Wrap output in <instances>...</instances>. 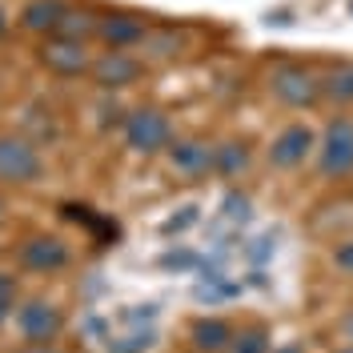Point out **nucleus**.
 <instances>
[{
    "label": "nucleus",
    "instance_id": "423d86ee",
    "mask_svg": "<svg viewBox=\"0 0 353 353\" xmlns=\"http://www.w3.org/2000/svg\"><path fill=\"white\" fill-rule=\"evenodd\" d=\"M37 61H41L52 77H65V81H72V77H88V68H92V48H88V41H77V37H41V48H37Z\"/></svg>",
    "mask_w": 353,
    "mask_h": 353
},
{
    "label": "nucleus",
    "instance_id": "dca6fc26",
    "mask_svg": "<svg viewBox=\"0 0 353 353\" xmlns=\"http://www.w3.org/2000/svg\"><path fill=\"white\" fill-rule=\"evenodd\" d=\"M181 52V37H176L173 28H165V32H153L149 28V37H145V57H153V61H169Z\"/></svg>",
    "mask_w": 353,
    "mask_h": 353
},
{
    "label": "nucleus",
    "instance_id": "aec40b11",
    "mask_svg": "<svg viewBox=\"0 0 353 353\" xmlns=\"http://www.w3.org/2000/svg\"><path fill=\"white\" fill-rule=\"evenodd\" d=\"M17 293H21V285H17V277L0 269V297H17Z\"/></svg>",
    "mask_w": 353,
    "mask_h": 353
},
{
    "label": "nucleus",
    "instance_id": "6ab92c4d",
    "mask_svg": "<svg viewBox=\"0 0 353 353\" xmlns=\"http://www.w3.org/2000/svg\"><path fill=\"white\" fill-rule=\"evenodd\" d=\"M225 217L229 221H245L249 217V201L237 197V193H229V197H225Z\"/></svg>",
    "mask_w": 353,
    "mask_h": 353
},
{
    "label": "nucleus",
    "instance_id": "9b49d317",
    "mask_svg": "<svg viewBox=\"0 0 353 353\" xmlns=\"http://www.w3.org/2000/svg\"><path fill=\"white\" fill-rule=\"evenodd\" d=\"M149 37V24L132 12H112V17H101V28H97V41L105 48H141Z\"/></svg>",
    "mask_w": 353,
    "mask_h": 353
},
{
    "label": "nucleus",
    "instance_id": "412c9836",
    "mask_svg": "<svg viewBox=\"0 0 353 353\" xmlns=\"http://www.w3.org/2000/svg\"><path fill=\"white\" fill-rule=\"evenodd\" d=\"M12 313H17V297H0V330L12 321Z\"/></svg>",
    "mask_w": 353,
    "mask_h": 353
},
{
    "label": "nucleus",
    "instance_id": "7ed1b4c3",
    "mask_svg": "<svg viewBox=\"0 0 353 353\" xmlns=\"http://www.w3.org/2000/svg\"><path fill=\"white\" fill-rule=\"evenodd\" d=\"M12 325H17L24 345H52L65 333V313L48 297H28V301H17Z\"/></svg>",
    "mask_w": 353,
    "mask_h": 353
},
{
    "label": "nucleus",
    "instance_id": "f257e3e1",
    "mask_svg": "<svg viewBox=\"0 0 353 353\" xmlns=\"http://www.w3.org/2000/svg\"><path fill=\"white\" fill-rule=\"evenodd\" d=\"M125 145H129L137 157H165L169 145H173V121L161 109H132L125 117Z\"/></svg>",
    "mask_w": 353,
    "mask_h": 353
},
{
    "label": "nucleus",
    "instance_id": "2eb2a0df",
    "mask_svg": "<svg viewBox=\"0 0 353 353\" xmlns=\"http://www.w3.org/2000/svg\"><path fill=\"white\" fill-rule=\"evenodd\" d=\"M321 92L337 105H353V65H337L321 77Z\"/></svg>",
    "mask_w": 353,
    "mask_h": 353
},
{
    "label": "nucleus",
    "instance_id": "b1692460",
    "mask_svg": "<svg viewBox=\"0 0 353 353\" xmlns=\"http://www.w3.org/2000/svg\"><path fill=\"white\" fill-rule=\"evenodd\" d=\"M0 217H4V197H0Z\"/></svg>",
    "mask_w": 353,
    "mask_h": 353
},
{
    "label": "nucleus",
    "instance_id": "6e6552de",
    "mask_svg": "<svg viewBox=\"0 0 353 353\" xmlns=\"http://www.w3.org/2000/svg\"><path fill=\"white\" fill-rule=\"evenodd\" d=\"M313 153H317V132L309 125H301V121L285 125L269 141V165L273 169H301Z\"/></svg>",
    "mask_w": 353,
    "mask_h": 353
},
{
    "label": "nucleus",
    "instance_id": "ddd939ff",
    "mask_svg": "<svg viewBox=\"0 0 353 353\" xmlns=\"http://www.w3.org/2000/svg\"><path fill=\"white\" fill-rule=\"evenodd\" d=\"M189 337H193V350L197 353H225L237 333H233V325L225 317H197L189 325Z\"/></svg>",
    "mask_w": 353,
    "mask_h": 353
},
{
    "label": "nucleus",
    "instance_id": "4468645a",
    "mask_svg": "<svg viewBox=\"0 0 353 353\" xmlns=\"http://www.w3.org/2000/svg\"><path fill=\"white\" fill-rule=\"evenodd\" d=\"M249 169V145L245 141H221L213 145V173L217 176H241Z\"/></svg>",
    "mask_w": 353,
    "mask_h": 353
},
{
    "label": "nucleus",
    "instance_id": "4be33fe9",
    "mask_svg": "<svg viewBox=\"0 0 353 353\" xmlns=\"http://www.w3.org/2000/svg\"><path fill=\"white\" fill-rule=\"evenodd\" d=\"M17 353H57L52 345H24V350H17Z\"/></svg>",
    "mask_w": 353,
    "mask_h": 353
},
{
    "label": "nucleus",
    "instance_id": "20e7f679",
    "mask_svg": "<svg viewBox=\"0 0 353 353\" xmlns=\"http://www.w3.org/2000/svg\"><path fill=\"white\" fill-rule=\"evenodd\" d=\"M44 176L41 149L21 132H0V185H37Z\"/></svg>",
    "mask_w": 353,
    "mask_h": 353
},
{
    "label": "nucleus",
    "instance_id": "9d476101",
    "mask_svg": "<svg viewBox=\"0 0 353 353\" xmlns=\"http://www.w3.org/2000/svg\"><path fill=\"white\" fill-rule=\"evenodd\" d=\"M169 169L185 181H201V176L213 173V145L209 141H197V137H185V141H173L169 145Z\"/></svg>",
    "mask_w": 353,
    "mask_h": 353
},
{
    "label": "nucleus",
    "instance_id": "1a4fd4ad",
    "mask_svg": "<svg viewBox=\"0 0 353 353\" xmlns=\"http://www.w3.org/2000/svg\"><path fill=\"white\" fill-rule=\"evenodd\" d=\"M17 261H21V269H28V273L48 277V273H61V269L72 261V253H68V245L61 241L57 233H37V237H28V241L21 245Z\"/></svg>",
    "mask_w": 353,
    "mask_h": 353
},
{
    "label": "nucleus",
    "instance_id": "a211bd4d",
    "mask_svg": "<svg viewBox=\"0 0 353 353\" xmlns=\"http://www.w3.org/2000/svg\"><path fill=\"white\" fill-rule=\"evenodd\" d=\"M333 269H337V273H345V277H353V237L333 249Z\"/></svg>",
    "mask_w": 353,
    "mask_h": 353
},
{
    "label": "nucleus",
    "instance_id": "a878e982",
    "mask_svg": "<svg viewBox=\"0 0 353 353\" xmlns=\"http://www.w3.org/2000/svg\"><path fill=\"white\" fill-rule=\"evenodd\" d=\"M0 28H4V12H0Z\"/></svg>",
    "mask_w": 353,
    "mask_h": 353
},
{
    "label": "nucleus",
    "instance_id": "39448f33",
    "mask_svg": "<svg viewBox=\"0 0 353 353\" xmlns=\"http://www.w3.org/2000/svg\"><path fill=\"white\" fill-rule=\"evenodd\" d=\"M317 173L325 181H341L353 173V121L333 117L317 137Z\"/></svg>",
    "mask_w": 353,
    "mask_h": 353
},
{
    "label": "nucleus",
    "instance_id": "0eeeda50",
    "mask_svg": "<svg viewBox=\"0 0 353 353\" xmlns=\"http://www.w3.org/2000/svg\"><path fill=\"white\" fill-rule=\"evenodd\" d=\"M141 72H145V65L132 57L129 48H105V52L92 61V68H88L92 85L101 88V92H117V88L137 85V81H141Z\"/></svg>",
    "mask_w": 353,
    "mask_h": 353
},
{
    "label": "nucleus",
    "instance_id": "5701e85b",
    "mask_svg": "<svg viewBox=\"0 0 353 353\" xmlns=\"http://www.w3.org/2000/svg\"><path fill=\"white\" fill-rule=\"evenodd\" d=\"M341 333L350 337V345H353V313H350V317H345V321H341Z\"/></svg>",
    "mask_w": 353,
    "mask_h": 353
},
{
    "label": "nucleus",
    "instance_id": "393cba45",
    "mask_svg": "<svg viewBox=\"0 0 353 353\" xmlns=\"http://www.w3.org/2000/svg\"><path fill=\"white\" fill-rule=\"evenodd\" d=\"M281 353H301V350H281Z\"/></svg>",
    "mask_w": 353,
    "mask_h": 353
},
{
    "label": "nucleus",
    "instance_id": "f03ea898",
    "mask_svg": "<svg viewBox=\"0 0 353 353\" xmlns=\"http://www.w3.org/2000/svg\"><path fill=\"white\" fill-rule=\"evenodd\" d=\"M269 92L289 105V109H313L325 92H321V77L313 68L297 65V61H281L269 68Z\"/></svg>",
    "mask_w": 353,
    "mask_h": 353
},
{
    "label": "nucleus",
    "instance_id": "f8f14e48",
    "mask_svg": "<svg viewBox=\"0 0 353 353\" xmlns=\"http://www.w3.org/2000/svg\"><path fill=\"white\" fill-rule=\"evenodd\" d=\"M68 8H72L68 0H28L21 12V24L28 32H37V37H57L68 17Z\"/></svg>",
    "mask_w": 353,
    "mask_h": 353
},
{
    "label": "nucleus",
    "instance_id": "bb28decb",
    "mask_svg": "<svg viewBox=\"0 0 353 353\" xmlns=\"http://www.w3.org/2000/svg\"><path fill=\"white\" fill-rule=\"evenodd\" d=\"M341 353H353V345H350V350H341Z\"/></svg>",
    "mask_w": 353,
    "mask_h": 353
},
{
    "label": "nucleus",
    "instance_id": "f3484780",
    "mask_svg": "<svg viewBox=\"0 0 353 353\" xmlns=\"http://www.w3.org/2000/svg\"><path fill=\"white\" fill-rule=\"evenodd\" d=\"M233 353H269V333L265 330H245L233 337V345H229Z\"/></svg>",
    "mask_w": 353,
    "mask_h": 353
}]
</instances>
